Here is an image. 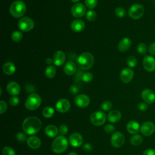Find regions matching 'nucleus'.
I'll list each match as a JSON object with an SVG mask.
<instances>
[{
	"instance_id": "a19ab883",
	"label": "nucleus",
	"mask_w": 155,
	"mask_h": 155,
	"mask_svg": "<svg viewBox=\"0 0 155 155\" xmlns=\"http://www.w3.org/2000/svg\"><path fill=\"white\" fill-rule=\"evenodd\" d=\"M68 128L65 124H62L59 127V133L62 136L66 134L68 132Z\"/></svg>"
},
{
	"instance_id": "8fccbe9b",
	"label": "nucleus",
	"mask_w": 155,
	"mask_h": 155,
	"mask_svg": "<svg viewBox=\"0 0 155 155\" xmlns=\"http://www.w3.org/2000/svg\"><path fill=\"white\" fill-rule=\"evenodd\" d=\"M83 149H84L85 151H90L91 150V149H92V147H91V145L90 143H85V144L84 145Z\"/></svg>"
},
{
	"instance_id": "b1692460",
	"label": "nucleus",
	"mask_w": 155,
	"mask_h": 155,
	"mask_svg": "<svg viewBox=\"0 0 155 155\" xmlns=\"http://www.w3.org/2000/svg\"><path fill=\"white\" fill-rule=\"evenodd\" d=\"M107 117L110 122L115 123L119 122L120 120L122 117V114L119 110H114L109 112Z\"/></svg>"
},
{
	"instance_id": "5701e85b",
	"label": "nucleus",
	"mask_w": 155,
	"mask_h": 155,
	"mask_svg": "<svg viewBox=\"0 0 155 155\" xmlns=\"http://www.w3.org/2000/svg\"><path fill=\"white\" fill-rule=\"evenodd\" d=\"M131 45V41L128 38H124L118 44V49L120 51L124 52L128 50Z\"/></svg>"
},
{
	"instance_id": "a211bd4d",
	"label": "nucleus",
	"mask_w": 155,
	"mask_h": 155,
	"mask_svg": "<svg viewBox=\"0 0 155 155\" xmlns=\"http://www.w3.org/2000/svg\"><path fill=\"white\" fill-rule=\"evenodd\" d=\"M66 57L65 53L61 50L57 51L54 54L53 58V62L56 66H61L65 61Z\"/></svg>"
},
{
	"instance_id": "c9c22d12",
	"label": "nucleus",
	"mask_w": 155,
	"mask_h": 155,
	"mask_svg": "<svg viewBox=\"0 0 155 155\" xmlns=\"http://www.w3.org/2000/svg\"><path fill=\"white\" fill-rule=\"evenodd\" d=\"M137 52L141 54H144L147 53V45L144 43H140L137 47Z\"/></svg>"
},
{
	"instance_id": "3c124183",
	"label": "nucleus",
	"mask_w": 155,
	"mask_h": 155,
	"mask_svg": "<svg viewBox=\"0 0 155 155\" xmlns=\"http://www.w3.org/2000/svg\"><path fill=\"white\" fill-rule=\"evenodd\" d=\"M51 62H53V59H50V58H47L46 59V63L48 64H50Z\"/></svg>"
},
{
	"instance_id": "7c9ffc66",
	"label": "nucleus",
	"mask_w": 155,
	"mask_h": 155,
	"mask_svg": "<svg viewBox=\"0 0 155 155\" xmlns=\"http://www.w3.org/2000/svg\"><path fill=\"white\" fill-rule=\"evenodd\" d=\"M11 37L14 42H19L22 38V34L19 31H15L12 33Z\"/></svg>"
},
{
	"instance_id": "f257e3e1",
	"label": "nucleus",
	"mask_w": 155,
	"mask_h": 155,
	"mask_svg": "<svg viewBox=\"0 0 155 155\" xmlns=\"http://www.w3.org/2000/svg\"><path fill=\"white\" fill-rule=\"evenodd\" d=\"M41 120L35 116L26 117L22 124L23 131L27 134L32 135L37 133L41 128Z\"/></svg>"
},
{
	"instance_id": "864d4df0",
	"label": "nucleus",
	"mask_w": 155,
	"mask_h": 155,
	"mask_svg": "<svg viewBox=\"0 0 155 155\" xmlns=\"http://www.w3.org/2000/svg\"><path fill=\"white\" fill-rule=\"evenodd\" d=\"M71 1H73V2H78V1H79V0H71Z\"/></svg>"
},
{
	"instance_id": "cd10ccee",
	"label": "nucleus",
	"mask_w": 155,
	"mask_h": 155,
	"mask_svg": "<svg viewBox=\"0 0 155 155\" xmlns=\"http://www.w3.org/2000/svg\"><path fill=\"white\" fill-rule=\"evenodd\" d=\"M143 141V137L141 135L138 134H135L130 139V143L132 145L138 146L142 143Z\"/></svg>"
},
{
	"instance_id": "a878e982",
	"label": "nucleus",
	"mask_w": 155,
	"mask_h": 155,
	"mask_svg": "<svg viewBox=\"0 0 155 155\" xmlns=\"http://www.w3.org/2000/svg\"><path fill=\"white\" fill-rule=\"evenodd\" d=\"M76 70V65L72 61H69L67 62L64 67V71L67 75H71L74 74Z\"/></svg>"
},
{
	"instance_id": "7ed1b4c3",
	"label": "nucleus",
	"mask_w": 155,
	"mask_h": 155,
	"mask_svg": "<svg viewBox=\"0 0 155 155\" xmlns=\"http://www.w3.org/2000/svg\"><path fill=\"white\" fill-rule=\"evenodd\" d=\"M68 143L67 138L62 135L57 136L51 143L52 151L57 154L64 152L68 148Z\"/></svg>"
},
{
	"instance_id": "6e6552de",
	"label": "nucleus",
	"mask_w": 155,
	"mask_h": 155,
	"mask_svg": "<svg viewBox=\"0 0 155 155\" xmlns=\"http://www.w3.org/2000/svg\"><path fill=\"white\" fill-rule=\"evenodd\" d=\"M143 7L139 4H136L131 5L128 10L129 16L133 19H140L143 16Z\"/></svg>"
},
{
	"instance_id": "aec40b11",
	"label": "nucleus",
	"mask_w": 155,
	"mask_h": 155,
	"mask_svg": "<svg viewBox=\"0 0 155 155\" xmlns=\"http://www.w3.org/2000/svg\"><path fill=\"white\" fill-rule=\"evenodd\" d=\"M27 145L32 149H37L41 145V139L35 136H31L27 139Z\"/></svg>"
},
{
	"instance_id": "49530a36",
	"label": "nucleus",
	"mask_w": 155,
	"mask_h": 155,
	"mask_svg": "<svg viewBox=\"0 0 155 155\" xmlns=\"http://www.w3.org/2000/svg\"><path fill=\"white\" fill-rule=\"evenodd\" d=\"M70 91L72 94H76L79 91V89L76 85H71L70 87Z\"/></svg>"
},
{
	"instance_id": "1a4fd4ad",
	"label": "nucleus",
	"mask_w": 155,
	"mask_h": 155,
	"mask_svg": "<svg viewBox=\"0 0 155 155\" xmlns=\"http://www.w3.org/2000/svg\"><path fill=\"white\" fill-rule=\"evenodd\" d=\"M110 142L113 147L115 148H120L124 143L125 137L120 132L116 131L112 134Z\"/></svg>"
},
{
	"instance_id": "39448f33",
	"label": "nucleus",
	"mask_w": 155,
	"mask_h": 155,
	"mask_svg": "<svg viewBox=\"0 0 155 155\" xmlns=\"http://www.w3.org/2000/svg\"><path fill=\"white\" fill-rule=\"evenodd\" d=\"M41 104V98L36 93L30 94L27 98L25 102V107L28 110H36Z\"/></svg>"
},
{
	"instance_id": "20e7f679",
	"label": "nucleus",
	"mask_w": 155,
	"mask_h": 155,
	"mask_svg": "<svg viewBox=\"0 0 155 155\" xmlns=\"http://www.w3.org/2000/svg\"><path fill=\"white\" fill-rule=\"evenodd\" d=\"M26 11V5L22 1H15L13 2L10 7V13L16 18L22 17Z\"/></svg>"
},
{
	"instance_id": "dca6fc26",
	"label": "nucleus",
	"mask_w": 155,
	"mask_h": 155,
	"mask_svg": "<svg viewBox=\"0 0 155 155\" xmlns=\"http://www.w3.org/2000/svg\"><path fill=\"white\" fill-rule=\"evenodd\" d=\"M142 98L143 101L149 104H151L155 101V93L149 88L144 89L141 93Z\"/></svg>"
},
{
	"instance_id": "2eb2a0df",
	"label": "nucleus",
	"mask_w": 155,
	"mask_h": 155,
	"mask_svg": "<svg viewBox=\"0 0 155 155\" xmlns=\"http://www.w3.org/2000/svg\"><path fill=\"white\" fill-rule=\"evenodd\" d=\"M134 71L132 69L126 68L123 69L120 73V78L124 83L130 82L133 78Z\"/></svg>"
},
{
	"instance_id": "9d476101",
	"label": "nucleus",
	"mask_w": 155,
	"mask_h": 155,
	"mask_svg": "<svg viewBox=\"0 0 155 155\" xmlns=\"http://www.w3.org/2000/svg\"><path fill=\"white\" fill-rule=\"evenodd\" d=\"M141 133L145 136H150L155 131V125L150 121H147L142 124L140 128Z\"/></svg>"
},
{
	"instance_id": "72a5a7b5",
	"label": "nucleus",
	"mask_w": 155,
	"mask_h": 155,
	"mask_svg": "<svg viewBox=\"0 0 155 155\" xmlns=\"http://www.w3.org/2000/svg\"><path fill=\"white\" fill-rule=\"evenodd\" d=\"M81 79L84 82H90L93 79V74L90 72H85L82 74Z\"/></svg>"
},
{
	"instance_id": "c85d7f7f",
	"label": "nucleus",
	"mask_w": 155,
	"mask_h": 155,
	"mask_svg": "<svg viewBox=\"0 0 155 155\" xmlns=\"http://www.w3.org/2000/svg\"><path fill=\"white\" fill-rule=\"evenodd\" d=\"M56 68L53 65H48L45 69V74L47 78H53L56 74Z\"/></svg>"
},
{
	"instance_id": "2f4dec72",
	"label": "nucleus",
	"mask_w": 155,
	"mask_h": 155,
	"mask_svg": "<svg viewBox=\"0 0 155 155\" xmlns=\"http://www.w3.org/2000/svg\"><path fill=\"white\" fill-rule=\"evenodd\" d=\"M2 155H16V152L12 148L6 146V147H4L2 150Z\"/></svg>"
},
{
	"instance_id": "393cba45",
	"label": "nucleus",
	"mask_w": 155,
	"mask_h": 155,
	"mask_svg": "<svg viewBox=\"0 0 155 155\" xmlns=\"http://www.w3.org/2000/svg\"><path fill=\"white\" fill-rule=\"evenodd\" d=\"M58 128L54 125H48L45 128V134L51 138L55 137L58 133Z\"/></svg>"
},
{
	"instance_id": "6ab92c4d",
	"label": "nucleus",
	"mask_w": 155,
	"mask_h": 155,
	"mask_svg": "<svg viewBox=\"0 0 155 155\" xmlns=\"http://www.w3.org/2000/svg\"><path fill=\"white\" fill-rule=\"evenodd\" d=\"M7 92L12 96H17L20 93L21 87L19 85L14 81L10 82L7 85Z\"/></svg>"
},
{
	"instance_id": "f8f14e48",
	"label": "nucleus",
	"mask_w": 155,
	"mask_h": 155,
	"mask_svg": "<svg viewBox=\"0 0 155 155\" xmlns=\"http://www.w3.org/2000/svg\"><path fill=\"white\" fill-rule=\"evenodd\" d=\"M56 109L61 113L67 112L70 108V103L66 99H61L58 100L56 104Z\"/></svg>"
},
{
	"instance_id": "603ef678",
	"label": "nucleus",
	"mask_w": 155,
	"mask_h": 155,
	"mask_svg": "<svg viewBox=\"0 0 155 155\" xmlns=\"http://www.w3.org/2000/svg\"><path fill=\"white\" fill-rule=\"evenodd\" d=\"M68 155H78V154L75 152H70Z\"/></svg>"
},
{
	"instance_id": "58836bf2",
	"label": "nucleus",
	"mask_w": 155,
	"mask_h": 155,
	"mask_svg": "<svg viewBox=\"0 0 155 155\" xmlns=\"http://www.w3.org/2000/svg\"><path fill=\"white\" fill-rule=\"evenodd\" d=\"M101 108L104 111H109L112 108V104L111 102L108 101H105L102 102L101 105Z\"/></svg>"
},
{
	"instance_id": "bb28decb",
	"label": "nucleus",
	"mask_w": 155,
	"mask_h": 155,
	"mask_svg": "<svg viewBox=\"0 0 155 155\" xmlns=\"http://www.w3.org/2000/svg\"><path fill=\"white\" fill-rule=\"evenodd\" d=\"M16 71V67L14 64L10 62H6L3 66V71L7 75L13 74Z\"/></svg>"
},
{
	"instance_id": "f03ea898",
	"label": "nucleus",
	"mask_w": 155,
	"mask_h": 155,
	"mask_svg": "<svg viewBox=\"0 0 155 155\" xmlns=\"http://www.w3.org/2000/svg\"><path fill=\"white\" fill-rule=\"evenodd\" d=\"M94 61L93 54L88 52H84L81 54L76 59V64L78 67L82 70H88L93 65Z\"/></svg>"
},
{
	"instance_id": "de8ad7c7",
	"label": "nucleus",
	"mask_w": 155,
	"mask_h": 155,
	"mask_svg": "<svg viewBox=\"0 0 155 155\" xmlns=\"http://www.w3.org/2000/svg\"><path fill=\"white\" fill-rule=\"evenodd\" d=\"M143 155H155V149L145 150L143 153Z\"/></svg>"
},
{
	"instance_id": "37998d69",
	"label": "nucleus",
	"mask_w": 155,
	"mask_h": 155,
	"mask_svg": "<svg viewBox=\"0 0 155 155\" xmlns=\"http://www.w3.org/2000/svg\"><path fill=\"white\" fill-rule=\"evenodd\" d=\"M104 130L105 131V132H107L108 133H113L115 131V127L114 125H113L111 124H107L105 126Z\"/></svg>"
},
{
	"instance_id": "ddd939ff",
	"label": "nucleus",
	"mask_w": 155,
	"mask_h": 155,
	"mask_svg": "<svg viewBox=\"0 0 155 155\" xmlns=\"http://www.w3.org/2000/svg\"><path fill=\"white\" fill-rule=\"evenodd\" d=\"M90 100L88 96L85 94H79L74 98V103L79 108H85L90 104Z\"/></svg>"
},
{
	"instance_id": "423d86ee",
	"label": "nucleus",
	"mask_w": 155,
	"mask_h": 155,
	"mask_svg": "<svg viewBox=\"0 0 155 155\" xmlns=\"http://www.w3.org/2000/svg\"><path fill=\"white\" fill-rule=\"evenodd\" d=\"M18 25L21 31L27 32L31 30L33 28L35 22L30 18L23 17L19 19Z\"/></svg>"
},
{
	"instance_id": "473e14b6",
	"label": "nucleus",
	"mask_w": 155,
	"mask_h": 155,
	"mask_svg": "<svg viewBox=\"0 0 155 155\" xmlns=\"http://www.w3.org/2000/svg\"><path fill=\"white\" fill-rule=\"evenodd\" d=\"M127 64L130 67L133 68L137 65V59L134 56H130L127 59Z\"/></svg>"
},
{
	"instance_id": "ea45409f",
	"label": "nucleus",
	"mask_w": 155,
	"mask_h": 155,
	"mask_svg": "<svg viewBox=\"0 0 155 155\" xmlns=\"http://www.w3.org/2000/svg\"><path fill=\"white\" fill-rule=\"evenodd\" d=\"M19 102V99L16 96H13L9 99V103L13 107H15V106L18 105Z\"/></svg>"
},
{
	"instance_id": "4c0bfd02",
	"label": "nucleus",
	"mask_w": 155,
	"mask_h": 155,
	"mask_svg": "<svg viewBox=\"0 0 155 155\" xmlns=\"http://www.w3.org/2000/svg\"><path fill=\"white\" fill-rule=\"evenodd\" d=\"M97 4V0H85V4L89 8H94Z\"/></svg>"
},
{
	"instance_id": "09e8293b",
	"label": "nucleus",
	"mask_w": 155,
	"mask_h": 155,
	"mask_svg": "<svg viewBox=\"0 0 155 155\" xmlns=\"http://www.w3.org/2000/svg\"><path fill=\"white\" fill-rule=\"evenodd\" d=\"M149 52L155 56V42H153L151 44L148 48Z\"/></svg>"
},
{
	"instance_id": "c03bdc74",
	"label": "nucleus",
	"mask_w": 155,
	"mask_h": 155,
	"mask_svg": "<svg viewBox=\"0 0 155 155\" xmlns=\"http://www.w3.org/2000/svg\"><path fill=\"white\" fill-rule=\"evenodd\" d=\"M16 139L19 142H24L25 140H26V139H27L25 134L21 132H19L17 134Z\"/></svg>"
},
{
	"instance_id": "c756f323",
	"label": "nucleus",
	"mask_w": 155,
	"mask_h": 155,
	"mask_svg": "<svg viewBox=\"0 0 155 155\" xmlns=\"http://www.w3.org/2000/svg\"><path fill=\"white\" fill-rule=\"evenodd\" d=\"M54 109L51 107H45L42 110V115L46 118H50L54 114Z\"/></svg>"
},
{
	"instance_id": "f3484780",
	"label": "nucleus",
	"mask_w": 155,
	"mask_h": 155,
	"mask_svg": "<svg viewBox=\"0 0 155 155\" xmlns=\"http://www.w3.org/2000/svg\"><path fill=\"white\" fill-rule=\"evenodd\" d=\"M69 142L74 147H80L83 142V137L78 133H73L69 137Z\"/></svg>"
},
{
	"instance_id": "0eeeda50",
	"label": "nucleus",
	"mask_w": 155,
	"mask_h": 155,
	"mask_svg": "<svg viewBox=\"0 0 155 155\" xmlns=\"http://www.w3.org/2000/svg\"><path fill=\"white\" fill-rule=\"evenodd\" d=\"M107 116L105 113L101 111H95L90 116V121L95 126H101L106 121Z\"/></svg>"
},
{
	"instance_id": "4be33fe9",
	"label": "nucleus",
	"mask_w": 155,
	"mask_h": 155,
	"mask_svg": "<svg viewBox=\"0 0 155 155\" xmlns=\"http://www.w3.org/2000/svg\"><path fill=\"white\" fill-rule=\"evenodd\" d=\"M140 127L139 124L136 120H130L127 125V130L130 134H137Z\"/></svg>"
},
{
	"instance_id": "9b49d317",
	"label": "nucleus",
	"mask_w": 155,
	"mask_h": 155,
	"mask_svg": "<svg viewBox=\"0 0 155 155\" xmlns=\"http://www.w3.org/2000/svg\"><path fill=\"white\" fill-rule=\"evenodd\" d=\"M85 7L81 3H77L74 4L71 9V13L72 15L75 18L82 17L85 15Z\"/></svg>"
},
{
	"instance_id": "79ce46f5",
	"label": "nucleus",
	"mask_w": 155,
	"mask_h": 155,
	"mask_svg": "<svg viewBox=\"0 0 155 155\" xmlns=\"http://www.w3.org/2000/svg\"><path fill=\"white\" fill-rule=\"evenodd\" d=\"M7 108V103L4 101L1 100L0 101V113L3 114Z\"/></svg>"
},
{
	"instance_id": "f704fd0d",
	"label": "nucleus",
	"mask_w": 155,
	"mask_h": 155,
	"mask_svg": "<svg viewBox=\"0 0 155 155\" xmlns=\"http://www.w3.org/2000/svg\"><path fill=\"white\" fill-rule=\"evenodd\" d=\"M97 17L96 13L94 10H89L86 13V18L89 21H94Z\"/></svg>"
},
{
	"instance_id": "412c9836",
	"label": "nucleus",
	"mask_w": 155,
	"mask_h": 155,
	"mask_svg": "<svg viewBox=\"0 0 155 155\" xmlns=\"http://www.w3.org/2000/svg\"><path fill=\"white\" fill-rule=\"evenodd\" d=\"M70 27L73 31L81 32L85 28V23L81 19H76L71 22Z\"/></svg>"
},
{
	"instance_id": "4468645a",
	"label": "nucleus",
	"mask_w": 155,
	"mask_h": 155,
	"mask_svg": "<svg viewBox=\"0 0 155 155\" xmlns=\"http://www.w3.org/2000/svg\"><path fill=\"white\" fill-rule=\"evenodd\" d=\"M143 67L149 72L155 70V59L151 56H145L143 59Z\"/></svg>"
},
{
	"instance_id": "e433bc0d",
	"label": "nucleus",
	"mask_w": 155,
	"mask_h": 155,
	"mask_svg": "<svg viewBox=\"0 0 155 155\" xmlns=\"http://www.w3.org/2000/svg\"><path fill=\"white\" fill-rule=\"evenodd\" d=\"M115 14L119 18H124L126 15V12L124 8L119 7L115 9Z\"/></svg>"
},
{
	"instance_id": "a18cd8bd",
	"label": "nucleus",
	"mask_w": 155,
	"mask_h": 155,
	"mask_svg": "<svg viewBox=\"0 0 155 155\" xmlns=\"http://www.w3.org/2000/svg\"><path fill=\"white\" fill-rule=\"evenodd\" d=\"M137 108L138 109L140 110V111H145L146 110H147L148 108V105L147 103H145V102H140L137 105Z\"/></svg>"
}]
</instances>
